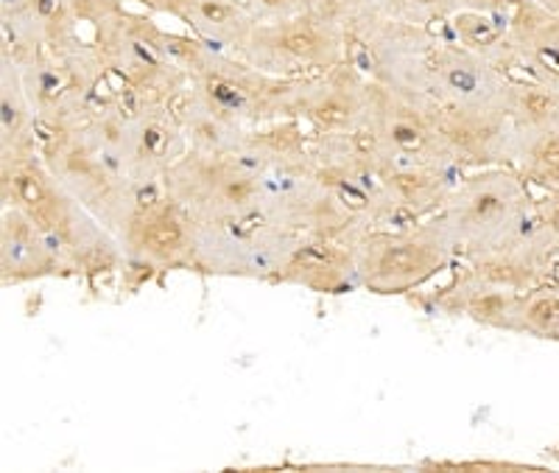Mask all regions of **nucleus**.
Segmentation results:
<instances>
[{"mask_svg":"<svg viewBox=\"0 0 559 473\" xmlns=\"http://www.w3.org/2000/svg\"><path fill=\"white\" fill-rule=\"evenodd\" d=\"M526 182L546 193H559V132L518 127L515 161Z\"/></svg>","mask_w":559,"mask_h":473,"instance_id":"412c9836","label":"nucleus"},{"mask_svg":"<svg viewBox=\"0 0 559 473\" xmlns=\"http://www.w3.org/2000/svg\"><path fill=\"white\" fill-rule=\"evenodd\" d=\"M515 76L498 71L456 39L437 37L428 62V98L451 109L512 113Z\"/></svg>","mask_w":559,"mask_h":473,"instance_id":"1a4fd4ad","label":"nucleus"},{"mask_svg":"<svg viewBox=\"0 0 559 473\" xmlns=\"http://www.w3.org/2000/svg\"><path fill=\"white\" fill-rule=\"evenodd\" d=\"M168 51L191 76V96L213 116L241 129L294 118L299 79L263 73L236 54L216 51L182 34H168Z\"/></svg>","mask_w":559,"mask_h":473,"instance_id":"f03ea898","label":"nucleus"},{"mask_svg":"<svg viewBox=\"0 0 559 473\" xmlns=\"http://www.w3.org/2000/svg\"><path fill=\"white\" fill-rule=\"evenodd\" d=\"M129 3H138V7H146L148 12H159V14H177L179 0H129Z\"/></svg>","mask_w":559,"mask_h":473,"instance_id":"cd10ccee","label":"nucleus"},{"mask_svg":"<svg viewBox=\"0 0 559 473\" xmlns=\"http://www.w3.org/2000/svg\"><path fill=\"white\" fill-rule=\"evenodd\" d=\"M0 267L3 283H20L53 275L59 269H70V263L32 218L7 205L0 227Z\"/></svg>","mask_w":559,"mask_h":473,"instance_id":"dca6fc26","label":"nucleus"},{"mask_svg":"<svg viewBox=\"0 0 559 473\" xmlns=\"http://www.w3.org/2000/svg\"><path fill=\"white\" fill-rule=\"evenodd\" d=\"M0 172L3 199L57 244L70 269L107 272L118 267L121 241H112L107 227H102V222L73 193L64 191L39 154L0 161Z\"/></svg>","mask_w":559,"mask_h":473,"instance_id":"7ed1b4c3","label":"nucleus"},{"mask_svg":"<svg viewBox=\"0 0 559 473\" xmlns=\"http://www.w3.org/2000/svg\"><path fill=\"white\" fill-rule=\"evenodd\" d=\"M258 23L288 20L306 12V0H243Z\"/></svg>","mask_w":559,"mask_h":473,"instance_id":"a878e982","label":"nucleus"},{"mask_svg":"<svg viewBox=\"0 0 559 473\" xmlns=\"http://www.w3.org/2000/svg\"><path fill=\"white\" fill-rule=\"evenodd\" d=\"M129 113V141L123 152V172L134 188H148L163 182L168 168L191 149L182 121L171 104H146L115 90Z\"/></svg>","mask_w":559,"mask_h":473,"instance_id":"9b49d317","label":"nucleus"},{"mask_svg":"<svg viewBox=\"0 0 559 473\" xmlns=\"http://www.w3.org/2000/svg\"><path fill=\"white\" fill-rule=\"evenodd\" d=\"M163 188L193 224H236L269 218V177L241 154L188 149L163 177Z\"/></svg>","mask_w":559,"mask_h":473,"instance_id":"20e7f679","label":"nucleus"},{"mask_svg":"<svg viewBox=\"0 0 559 473\" xmlns=\"http://www.w3.org/2000/svg\"><path fill=\"white\" fill-rule=\"evenodd\" d=\"M174 17L182 20L199 43L236 57L258 26L243 0H179Z\"/></svg>","mask_w":559,"mask_h":473,"instance_id":"f3484780","label":"nucleus"},{"mask_svg":"<svg viewBox=\"0 0 559 473\" xmlns=\"http://www.w3.org/2000/svg\"><path fill=\"white\" fill-rule=\"evenodd\" d=\"M507 34L518 71L528 82L559 90V14L537 0H518L507 17Z\"/></svg>","mask_w":559,"mask_h":473,"instance_id":"2eb2a0df","label":"nucleus"},{"mask_svg":"<svg viewBox=\"0 0 559 473\" xmlns=\"http://www.w3.org/2000/svg\"><path fill=\"white\" fill-rule=\"evenodd\" d=\"M451 28L456 34V43H462L467 51L481 57L492 68L503 73L518 71L515 48L509 43L507 34V17H492V14H478V12H459L451 20Z\"/></svg>","mask_w":559,"mask_h":473,"instance_id":"aec40b11","label":"nucleus"},{"mask_svg":"<svg viewBox=\"0 0 559 473\" xmlns=\"http://www.w3.org/2000/svg\"><path fill=\"white\" fill-rule=\"evenodd\" d=\"M39 138H43V129L28 102L23 73L12 59L3 57V68H0V154L3 161L39 154Z\"/></svg>","mask_w":559,"mask_h":473,"instance_id":"a211bd4d","label":"nucleus"},{"mask_svg":"<svg viewBox=\"0 0 559 473\" xmlns=\"http://www.w3.org/2000/svg\"><path fill=\"white\" fill-rule=\"evenodd\" d=\"M537 211H540L548 250H551V256H559V193H548L543 202H537Z\"/></svg>","mask_w":559,"mask_h":473,"instance_id":"bb28decb","label":"nucleus"},{"mask_svg":"<svg viewBox=\"0 0 559 473\" xmlns=\"http://www.w3.org/2000/svg\"><path fill=\"white\" fill-rule=\"evenodd\" d=\"M376 107V82L353 59L317 76L299 79L294 118L313 123L317 132H361Z\"/></svg>","mask_w":559,"mask_h":473,"instance_id":"9d476101","label":"nucleus"},{"mask_svg":"<svg viewBox=\"0 0 559 473\" xmlns=\"http://www.w3.org/2000/svg\"><path fill=\"white\" fill-rule=\"evenodd\" d=\"M93 45L107 76L121 82L118 90L140 102L174 104L191 84L188 71L168 51V32L148 17L121 9L93 32Z\"/></svg>","mask_w":559,"mask_h":473,"instance_id":"39448f33","label":"nucleus"},{"mask_svg":"<svg viewBox=\"0 0 559 473\" xmlns=\"http://www.w3.org/2000/svg\"><path fill=\"white\" fill-rule=\"evenodd\" d=\"M364 233H367L364 224H358L333 236H311L308 241H299L280 281L297 283L319 295H342L361 286L358 283V244Z\"/></svg>","mask_w":559,"mask_h":473,"instance_id":"4468645a","label":"nucleus"},{"mask_svg":"<svg viewBox=\"0 0 559 473\" xmlns=\"http://www.w3.org/2000/svg\"><path fill=\"white\" fill-rule=\"evenodd\" d=\"M123 252L140 267H179L191 263L193 222L168 197L138 199V211L118 236Z\"/></svg>","mask_w":559,"mask_h":473,"instance_id":"ddd939ff","label":"nucleus"},{"mask_svg":"<svg viewBox=\"0 0 559 473\" xmlns=\"http://www.w3.org/2000/svg\"><path fill=\"white\" fill-rule=\"evenodd\" d=\"M526 295L528 292L467 286V283L459 281L456 288H451L439 303H442V308H448V311L467 314L471 320L481 322V326L521 333V314Z\"/></svg>","mask_w":559,"mask_h":473,"instance_id":"6ab92c4d","label":"nucleus"},{"mask_svg":"<svg viewBox=\"0 0 559 473\" xmlns=\"http://www.w3.org/2000/svg\"><path fill=\"white\" fill-rule=\"evenodd\" d=\"M302 14L313 17L317 23H324V26L336 28L353 43L381 14V7H378V0H306V12Z\"/></svg>","mask_w":559,"mask_h":473,"instance_id":"4be33fe9","label":"nucleus"},{"mask_svg":"<svg viewBox=\"0 0 559 473\" xmlns=\"http://www.w3.org/2000/svg\"><path fill=\"white\" fill-rule=\"evenodd\" d=\"M378 7L397 23L431 28L433 23H448L459 12H467V0H378Z\"/></svg>","mask_w":559,"mask_h":473,"instance_id":"b1692460","label":"nucleus"},{"mask_svg":"<svg viewBox=\"0 0 559 473\" xmlns=\"http://www.w3.org/2000/svg\"><path fill=\"white\" fill-rule=\"evenodd\" d=\"M39 157L64 191L87 208L109 233L121 236L132 213L138 211L140 191L98 146L90 129L73 132H43Z\"/></svg>","mask_w":559,"mask_h":473,"instance_id":"423d86ee","label":"nucleus"},{"mask_svg":"<svg viewBox=\"0 0 559 473\" xmlns=\"http://www.w3.org/2000/svg\"><path fill=\"white\" fill-rule=\"evenodd\" d=\"M437 134L456 166H507L515 161L518 123L507 109L437 107Z\"/></svg>","mask_w":559,"mask_h":473,"instance_id":"f8f14e48","label":"nucleus"},{"mask_svg":"<svg viewBox=\"0 0 559 473\" xmlns=\"http://www.w3.org/2000/svg\"><path fill=\"white\" fill-rule=\"evenodd\" d=\"M439 227L464 256H509L546 272L551 263L537 199L521 172L492 166L464 177L439 213Z\"/></svg>","mask_w":559,"mask_h":473,"instance_id":"f257e3e1","label":"nucleus"},{"mask_svg":"<svg viewBox=\"0 0 559 473\" xmlns=\"http://www.w3.org/2000/svg\"><path fill=\"white\" fill-rule=\"evenodd\" d=\"M512 118L518 127L548 129L559 132V90L543 87L528 79H515V93H512Z\"/></svg>","mask_w":559,"mask_h":473,"instance_id":"5701e85b","label":"nucleus"},{"mask_svg":"<svg viewBox=\"0 0 559 473\" xmlns=\"http://www.w3.org/2000/svg\"><path fill=\"white\" fill-rule=\"evenodd\" d=\"M521 333L559 342V286L528 292L521 314Z\"/></svg>","mask_w":559,"mask_h":473,"instance_id":"393cba45","label":"nucleus"},{"mask_svg":"<svg viewBox=\"0 0 559 473\" xmlns=\"http://www.w3.org/2000/svg\"><path fill=\"white\" fill-rule=\"evenodd\" d=\"M272 76L302 79L331 71L349 59V39L308 14L258 23L238 54Z\"/></svg>","mask_w":559,"mask_h":473,"instance_id":"6e6552de","label":"nucleus"},{"mask_svg":"<svg viewBox=\"0 0 559 473\" xmlns=\"http://www.w3.org/2000/svg\"><path fill=\"white\" fill-rule=\"evenodd\" d=\"M537 3H543V7L551 9V12L559 14V0H537Z\"/></svg>","mask_w":559,"mask_h":473,"instance_id":"c85d7f7f","label":"nucleus"},{"mask_svg":"<svg viewBox=\"0 0 559 473\" xmlns=\"http://www.w3.org/2000/svg\"><path fill=\"white\" fill-rule=\"evenodd\" d=\"M453 252L439 222L417 230L364 233L358 244V283L376 295H406L437 277Z\"/></svg>","mask_w":559,"mask_h":473,"instance_id":"0eeeda50","label":"nucleus"}]
</instances>
